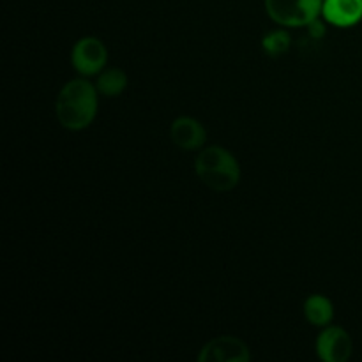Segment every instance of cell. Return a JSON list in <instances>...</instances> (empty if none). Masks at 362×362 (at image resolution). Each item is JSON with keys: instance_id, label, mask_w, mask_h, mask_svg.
<instances>
[{"instance_id": "cell-1", "label": "cell", "mask_w": 362, "mask_h": 362, "mask_svg": "<svg viewBox=\"0 0 362 362\" xmlns=\"http://www.w3.org/2000/svg\"><path fill=\"white\" fill-rule=\"evenodd\" d=\"M57 119L60 126L71 131L85 129L98 113V92L87 80H71L57 98Z\"/></svg>"}, {"instance_id": "cell-2", "label": "cell", "mask_w": 362, "mask_h": 362, "mask_svg": "<svg viewBox=\"0 0 362 362\" xmlns=\"http://www.w3.org/2000/svg\"><path fill=\"white\" fill-rule=\"evenodd\" d=\"M198 179L218 193L232 191L240 180V168L237 159L226 148L212 145L198 154L194 163Z\"/></svg>"}, {"instance_id": "cell-3", "label": "cell", "mask_w": 362, "mask_h": 362, "mask_svg": "<svg viewBox=\"0 0 362 362\" xmlns=\"http://www.w3.org/2000/svg\"><path fill=\"white\" fill-rule=\"evenodd\" d=\"M324 0H265L267 14L283 27H308L318 18Z\"/></svg>"}, {"instance_id": "cell-4", "label": "cell", "mask_w": 362, "mask_h": 362, "mask_svg": "<svg viewBox=\"0 0 362 362\" xmlns=\"http://www.w3.org/2000/svg\"><path fill=\"white\" fill-rule=\"evenodd\" d=\"M251 354L246 343L235 336H219L202 349L200 362H250Z\"/></svg>"}, {"instance_id": "cell-5", "label": "cell", "mask_w": 362, "mask_h": 362, "mask_svg": "<svg viewBox=\"0 0 362 362\" xmlns=\"http://www.w3.org/2000/svg\"><path fill=\"white\" fill-rule=\"evenodd\" d=\"M108 53L98 37H83L73 48V66L85 76L98 74L105 67Z\"/></svg>"}, {"instance_id": "cell-6", "label": "cell", "mask_w": 362, "mask_h": 362, "mask_svg": "<svg viewBox=\"0 0 362 362\" xmlns=\"http://www.w3.org/2000/svg\"><path fill=\"white\" fill-rule=\"evenodd\" d=\"M318 357L325 362H346L352 357L354 343L341 327H329L317 339Z\"/></svg>"}, {"instance_id": "cell-7", "label": "cell", "mask_w": 362, "mask_h": 362, "mask_svg": "<svg viewBox=\"0 0 362 362\" xmlns=\"http://www.w3.org/2000/svg\"><path fill=\"white\" fill-rule=\"evenodd\" d=\"M170 138L182 151H194L205 144V129L197 119L179 117L170 127Z\"/></svg>"}, {"instance_id": "cell-8", "label": "cell", "mask_w": 362, "mask_h": 362, "mask_svg": "<svg viewBox=\"0 0 362 362\" xmlns=\"http://www.w3.org/2000/svg\"><path fill=\"white\" fill-rule=\"evenodd\" d=\"M322 13L334 27H354L362 20V0H324Z\"/></svg>"}, {"instance_id": "cell-9", "label": "cell", "mask_w": 362, "mask_h": 362, "mask_svg": "<svg viewBox=\"0 0 362 362\" xmlns=\"http://www.w3.org/2000/svg\"><path fill=\"white\" fill-rule=\"evenodd\" d=\"M304 315H306V320L311 325L325 327L327 324H331L332 317H334V308H332V303L327 297L311 296L304 303Z\"/></svg>"}, {"instance_id": "cell-10", "label": "cell", "mask_w": 362, "mask_h": 362, "mask_svg": "<svg viewBox=\"0 0 362 362\" xmlns=\"http://www.w3.org/2000/svg\"><path fill=\"white\" fill-rule=\"evenodd\" d=\"M127 87V76L122 69L119 67H112V69H106L99 74L98 83L95 88L101 92L106 98H117L124 92V88Z\"/></svg>"}, {"instance_id": "cell-11", "label": "cell", "mask_w": 362, "mask_h": 362, "mask_svg": "<svg viewBox=\"0 0 362 362\" xmlns=\"http://www.w3.org/2000/svg\"><path fill=\"white\" fill-rule=\"evenodd\" d=\"M262 46H264V49L271 57L283 55V53L288 52V48H290L288 32H285V30L271 32V34H267L264 37V41H262Z\"/></svg>"}, {"instance_id": "cell-12", "label": "cell", "mask_w": 362, "mask_h": 362, "mask_svg": "<svg viewBox=\"0 0 362 362\" xmlns=\"http://www.w3.org/2000/svg\"><path fill=\"white\" fill-rule=\"evenodd\" d=\"M308 27H310V32H311V35H315V37H320L322 34H324V25L320 23V21L318 20H315V21H311L310 25H308Z\"/></svg>"}]
</instances>
